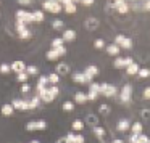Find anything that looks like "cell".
Returning a JSON list of instances; mask_svg holds the SVG:
<instances>
[{
	"label": "cell",
	"mask_w": 150,
	"mask_h": 143,
	"mask_svg": "<svg viewBox=\"0 0 150 143\" xmlns=\"http://www.w3.org/2000/svg\"><path fill=\"white\" fill-rule=\"evenodd\" d=\"M132 58H129V56H127V58H120V56H118L116 60H115V63H113V66L116 69H123V68H127V66L129 64H132Z\"/></svg>",
	"instance_id": "10"
},
{
	"label": "cell",
	"mask_w": 150,
	"mask_h": 143,
	"mask_svg": "<svg viewBox=\"0 0 150 143\" xmlns=\"http://www.w3.org/2000/svg\"><path fill=\"white\" fill-rule=\"evenodd\" d=\"M84 74L87 76L89 79H94L95 76L98 74V68H97V66H87V68H86V71H84Z\"/></svg>",
	"instance_id": "19"
},
{
	"label": "cell",
	"mask_w": 150,
	"mask_h": 143,
	"mask_svg": "<svg viewBox=\"0 0 150 143\" xmlns=\"http://www.w3.org/2000/svg\"><path fill=\"white\" fill-rule=\"evenodd\" d=\"M21 92H23V93H29L31 92V87H29V84H23V87H21Z\"/></svg>",
	"instance_id": "46"
},
{
	"label": "cell",
	"mask_w": 150,
	"mask_h": 143,
	"mask_svg": "<svg viewBox=\"0 0 150 143\" xmlns=\"http://www.w3.org/2000/svg\"><path fill=\"white\" fill-rule=\"evenodd\" d=\"M95 0H81V4L86 5V7H91V5H94Z\"/></svg>",
	"instance_id": "47"
},
{
	"label": "cell",
	"mask_w": 150,
	"mask_h": 143,
	"mask_svg": "<svg viewBox=\"0 0 150 143\" xmlns=\"http://www.w3.org/2000/svg\"><path fill=\"white\" fill-rule=\"evenodd\" d=\"M63 10L66 11L68 15H74L76 13V4H68V5H63Z\"/></svg>",
	"instance_id": "29"
},
{
	"label": "cell",
	"mask_w": 150,
	"mask_h": 143,
	"mask_svg": "<svg viewBox=\"0 0 150 143\" xmlns=\"http://www.w3.org/2000/svg\"><path fill=\"white\" fill-rule=\"evenodd\" d=\"M26 29H28V24L21 23V21H16V32H18V34L24 32V31H26Z\"/></svg>",
	"instance_id": "39"
},
{
	"label": "cell",
	"mask_w": 150,
	"mask_h": 143,
	"mask_svg": "<svg viewBox=\"0 0 150 143\" xmlns=\"http://www.w3.org/2000/svg\"><path fill=\"white\" fill-rule=\"evenodd\" d=\"M57 143H69V142H68V140H66V137H63V138H60V140H58V142H57Z\"/></svg>",
	"instance_id": "51"
},
{
	"label": "cell",
	"mask_w": 150,
	"mask_h": 143,
	"mask_svg": "<svg viewBox=\"0 0 150 143\" xmlns=\"http://www.w3.org/2000/svg\"><path fill=\"white\" fill-rule=\"evenodd\" d=\"M118 90L115 85L111 84H100V95H103V97L107 98H111V97H116Z\"/></svg>",
	"instance_id": "3"
},
{
	"label": "cell",
	"mask_w": 150,
	"mask_h": 143,
	"mask_svg": "<svg viewBox=\"0 0 150 143\" xmlns=\"http://www.w3.org/2000/svg\"><path fill=\"white\" fill-rule=\"evenodd\" d=\"M111 8L118 10V13H121V15H126L127 11H129V7H127L126 0H115L113 5H111Z\"/></svg>",
	"instance_id": "9"
},
{
	"label": "cell",
	"mask_w": 150,
	"mask_h": 143,
	"mask_svg": "<svg viewBox=\"0 0 150 143\" xmlns=\"http://www.w3.org/2000/svg\"><path fill=\"white\" fill-rule=\"evenodd\" d=\"M44 20H45V15H44V11L37 10V11H34V13H33V21H34V23H42Z\"/></svg>",
	"instance_id": "22"
},
{
	"label": "cell",
	"mask_w": 150,
	"mask_h": 143,
	"mask_svg": "<svg viewBox=\"0 0 150 143\" xmlns=\"http://www.w3.org/2000/svg\"><path fill=\"white\" fill-rule=\"evenodd\" d=\"M100 113H103V114L108 113V106H107V104H102V106H100Z\"/></svg>",
	"instance_id": "49"
},
{
	"label": "cell",
	"mask_w": 150,
	"mask_h": 143,
	"mask_svg": "<svg viewBox=\"0 0 150 143\" xmlns=\"http://www.w3.org/2000/svg\"><path fill=\"white\" fill-rule=\"evenodd\" d=\"M113 143H124V142H123V140H120V138H118V140H115Z\"/></svg>",
	"instance_id": "53"
},
{
	"label": "cell",
	"mask_w": 150,
	"mask_h": 143,
	"mask_svg": "<svg viewBox=\"0 0 150 143\" xmlns=\"http://www.w3.org/2000/svg\"><path fill=\"white\" fill-rule=\"evenodd\" d=\"M131 132H132V135H140V133H142V124L134 122L132 125H131Z\"/></svg>",
	"instance_id": "26"
},
{
	"label": "cell",
	"mask_w": 150,
	"mask_h": 143,
	"mask_svg": "<svg viewBox=\"0 0 150 143\" xmlns=\"http://www.w3.org/2000/svg\"><path fill=\"white\" fill-rule=\"evenodd\" d=\"M15 15H16V21H21V23H24V24L34 23L33 21V13H28L26 10H18Z\"/></svg>",
	"instance_id": "6"
},
{
	"label": "cell",
	"mask_w": 150,
	"mask_h": 143,
	"mask_svg": "<svg viewBox=\"0 0 150 143\" xmlns=\"http://www.w3.org/2000/svg\"><path fill=\"white\" fill-rule=\"evenodd\" d=\"M39 104H40V98L36 95V97H34L33 100L29 101V109H36V108L39 106Z\"/></svg>",
	"instance_id": "33"
},
{
	"label": "cell",
	"mask_w": 150,
	"mask_h": 143,
	"mask_svg": "<svg viewBox=\"0 0 150 143\" xmlns=\"http://www.w3.org/2000/svg\"><path fill=\"white\" fill-rule=\"evenodd\" d=\"M82 129H84V122L81 119H76L73 122V130H82Z\"/></svg>",
	"instance_id": "37"
},
{
	"label": "cell",
	"mask_w": 150,
	"mask_h": 143,
	"mask_svg": "<svg viewBox=\"0 0 150 143\" xmlns=\"http://www.w3.org/2000/svg\"><path fill=\"white\" fill-rule=\"evenodd\" d=\"M66 140H68L69 143H84L86 142V138L81 135V133L76 135V133H73V132H69L68 135H66Z\"/></svg>",
	"instance_id": "13"
},
{
	"label": "cell",
	"mask_w": 150,
	"mask_h": 143,
	"mask_svg": "<svg viewBox=\"0 0 150 143\" xmlns=\"http://www.w3.org/2000/svg\"><path fill=\"white\" fill-rule=\"evenodd\" d=\"M45 58L49 60V61H55V60H58L60 56H58V53H57V52H55V50H53V48H50L49 52L45 53Z\"/></svg>",
	"instance_id": "28"
},
{
	"label": "cell",
	"mask_w": 150,
	"mask_h": 143,
	"mask_svg": "<svg viewBox=\"0 0 150 143\" xmlns=\"http://www.w3.org/2000/svg\"><path fill=\"white\" fill-rule=\"evenodd\" d=\"M74 101H76V103H79V104L86 103V101H87V95L82 93V92H78V93L74 95Z\"/></svg>",
	"instance_id": "27"
},
{
	"label": "cell",
	"mask_w": 150,
	"mask_h": 143,
	"mask_svg": "<svg viewBox=\"0 0 150 143\" xmlns=\"http://www.w3.org/2000/svg\"><path fill=\"white\" fill-rule=\"evenodd\" d=\"M58 93H60V88L57 87V85H52V87H47L45 90L39 95V98H40V101L50 103V101H53L57 97H58Z\"/></svg>",
	"instance_id": "1"
},
{
	"label": "cell",
	"mask_w": 150,
	"mask_h": 143,
	"mask_svg": "<svg viewBox=\"0 0 150 143\" xmlns=\"http://www.w3.org/2000/svg\"><path fill=\"white\" fill-rule=\"evenodd\" d=\"M94 47H95V48H103V47H105V42H103L102 39H97V40L94 42Z\"/></svg>",
	"instance_id": "43"
},
{
	"label": "cell",
	"mask_w": 150,
	"mask_h": 143,
	"mask_svg": "<svg viewBox=\"0 0 150 143\" xmlns=\"http://www.w3.org/2000/svg\"><path fill=\"white\" fill-rule=\"evenodd\" d=\"M31 37H33V34H31L29 29H26L24 32L20 34V39H23V40H28V39H31Z\"/></svg>",
	"instance_id": "42"
},
{
	"label": "cell",
	"mask_w": 150,
	"mask_h": 143,
	"mask_svg": "<svg viewBox=\"0 0 150 143\" xmlns=\"http://www.w3.org/2000/svg\"><path fill=\"white\" fill-rule=\"evenodd\" d=\"M87 124H89V125H92V127H95L98 124V117L95 116V114H89V116H87Z\"/></svg>",
	"instance_id": "32"
},
{
	"label": "cell",
	"mask_w": 150,
	"mask_h": 143,
	"mask_svg": "<svg viewBox=\"0 0 150 143\" xmlns=\"http://www.w3.org/2000/svg\"><path fill=\"white\" fill-rule=\"evenodd\" d=\"M11 106L15 109H20V111H28L29 109V101L26 100H13L11 101Z\"/></svg>",
	"instance_id": "12"
},
{
	"label": "cell",
	"mask_w": 150,
	"mask_h": 143,
	"mask_svg": "<svg viewBox=\"0 0 150 143\" xmlns=\"http://www.w3.org/2000/svg\"><path fill=\"white\" fill-rule=\"evenodd\" d=\"M137 76H139L140 79H147V77L150 76V69H145V68L139 69V72H137Z\"/></svg>",
	"instance_id": "38"
},
{
	"label": "cell",
	"mask_w": 150,
	"mask_h": 143,
	"mask_svg": "<svg viewBox=\"0 0 150 143\" xmlns=\"http://www.w3.org/2000/svg\"><path fill=\"white\" fill-rule=\"evenodd\" d=\"M62 39L65 40V42H74V40H76V31H73V29H66V31H63Z\"/></svg>",
	"instance_id": "15"
},
{
	"label": "cell",
	"mask_w": 150,
	"mask_h": 143,
	"mask_svg": "<svg viewBox=\"0 0 150 143\" xmlns=\"http://www.w3.org/2000/svg\"><path fill=\"white\" fill-rule=\"evenodd\" d=\"M10 71H11L10 64H7V63H2L0 64V74H8Z\"/></svg>",
	"instance_id": "40"
},
{
	"label": "cell",
	"mask_w": 150,
	"mask_h": 143,
	"mask_svg": "<svg viewBox=\"0 0 150 143\" xmlns=\"http://www.w3.org/2000/svg\"><path fill=\"white\" fill-rule=\"evenodd\" d=\"M94 135L97 137L98 140H103L105 138V129H103V127H100V125H95L94 127Z\"/></svg>",
	"instance_id": "24"
},
{
	"label": "cell",
	"mask_w": 150,
	"mask_h": 143,
	"mask_svg": "<svg viewBox=\"0 0 150 143\" xmlns=\"http://www.w3.org/2000/svg\"><path fill=\"white\" fill-rule=\"evenodd\" d=\"M28 79H29V74H28L26 71H24V72H20V74H16V81L21 82V84H26Z\"/></svg>",
	"instance_id": "31"
},
{
	"label": "cell",
	"mask_w": 150,
	"mask_h": 143,
	"mask_svg": "<svg viewBox=\"0 0 150 143\" xmlns=\"http://www.w3.org/2000/svg\"><path fill=\"white\" fill-rule=\"evenodd\" d=\"M73 82H76V84H91L92 79H89L84 72H74L73 74Z\"/></svg>",
	"instance_id": "11"
},
{
	"label": "cell",
	"mask_w": 150,
	"mask_h": 143,
	"mask_svg": "<svg viewBox=\"0 0 150 143\" xmlns=\"http://www.w3.org/2000/svg\"><path fill=\"white\" fill-rule=\"evenodd\" d=\"M26 72L29 76H37L39 74V69H37V66H26Z\"/></svg>",
	"instance_id": "36"
},
{
	"label": "cell",
	"mask_w": 150,
	"mask_h": 143,
	"mask_svg": "<svg viewBox=\"0 0 150 143\" xmlns=\"http://www.w3.org/2000/svg\"><path fill=\"white\" fill-rule=\"evenodd\" d=\"M91 87H89V93H87V100L94 101L97 100V97L100 95V84H95V82H91Z\"/></svg>",
	"instance_id": "7"
},
{
	"label": "cell",
	"mask_w": 150,
	"mask_h": 143,
	"mask_svg": "<svg viewBox=\"0 0 150 143\" xmlns=\"http://www.w3.org/2000/svg\"><path fill=\"white\" fill-rule=\"evenodd\" d=\"M55 72L58 76H65V74H68V72H69V66L66 64V63H60V64L57 66V71Z\"/></svg>",
	"instance_id": "20"
},
{
	"label": "cell",
	"mask_w": 150,
	"mask_h": 143,
	"mask_svg": "<svg viewBox=\"0 0 150 143\" xmlns=\"http://www.w3.org/2000/svg\"><path fill=\"white\" fill-rule=\"evenodd\" d=\"M144 98H145V100H150V87H147L145 90H144Z\"/></svg>",
	"instance_id": "48"
},
{
	"label": "cell",
	"mask_w": 150,
	"mask_h": 143,
	"mask_svg": "<svg viewBox=\"0 0 150 143\" xmlns=\"http://www.w3.org/2000/svg\"><path fill=\"white\" fill-rule=\"evenodd\" d=\"M0 2H2V0H0Z\"/></svg>",
	"instance_id": "57"
},
{
	"label": "cell",
	"mask_w": 150,
	"mask_h": 143,
	"mask_svg": "<svg viewBox=\"0 0 150 143\" xmlns=\"http://www.w3.org/2000/svg\"><path fill=\"white\" fill-rule=\"evenodd\" d=\"M86 27H87L89 31H94L98 27V21L95 20V18H89V20H86Z\"/></svg>",
	"instance_id": "21"
},
{
	"label": "cell",
	"mask_w": 150,
	"mask_h": 143,
	"mask_svg": "<svg viewBox=\"0 0 150 143\" xmlns=\"http://www.w3.org/2000/svg\"><path fill=\"white\" fill-rule=\"evenodd\" d=\"M31 143H40V142H37V140H33V142H31Z\"/></svg>",
	"instance_id": "55"
},
{
	"label": "cell",
	"mask_w": 150,
	"mask_h": 143,
	"mask_svg": "<svg viewBox=\"0 0 150 143\" xmlns=\"http://www.w3.org/2000/svg\"><path fill=\"white\" fill-rule=\"evenodd\" d=\"M131 95H132V87H131L129 84H126L123 88H121V92H120V100L123 101V103H129Z\"/></svg>",
	"instance_id": "8"
},
{
	"label": "cell",
	"mask_w": 150,
	"mask_h": 143,
	"mask_svg": "<svg viewBox=\"0 0 150 143\" xmlns=\"http://www.w3.org/2000/svg\"><path fill=\"white\" fill-rule=\"evenodd\" d=\"M115 43H116L120 48H132V40H131L129 37L123 36V34L115 37Z\"/></svg>",
	"instance_id": "5"
},
{
	"label": "cell",
	"mask_w": 150,
	"mask_h": 143,
	"mask_svg": "<svg viewBox=\"0 0 150 143\" xmlns=\"http://www.w3.org/2000/svg\"><path fill=\"white\" fill-rule=\"evenodd\" d=\"M139 64H136V63H132V64H129V66H127V68H126V72H127V74H129V76H136L137 74V72H139Z\"/></svg>",
	"instance_id": "25"
},
{
	"label": "cell",
	"mask_w": 150,
	"mask_h": 143,
	"mask_svg": "<svg viewBox=\"0 0 150 143\" xmlns=\"http://www.w3.org/2000/svg\"><path fill=\"white\" fill-rule=\"evenodd\" d=\"M71 2H73V4H76V2H81V0H71Z\"/></svg>",
	"instance_id": "54"
},
{
	"label": "cell",
	"mask_w": 150,
	"mask_h": 143,
	"mask_svg": "<svg viewBox=\"0 0 150 143\" xmlns=\"http://www.w3.org/2000/svg\"><path fill=\"white\" fill-rule=\"evenodd\" d=\"M144 10H150V0H147V2H145V7H144Z\"/></svg>",
	"instance_id": "52"
},
{
	"label": "cell",
	"mask_w": 150,
	"mask_h": 143,
	"mask_svg": "<svg viewBox=\"0 0 150 143\" xmlns=\"http://www.w3.org/2000/svg\"><path fill=\"white\" fill-rule=\"evenodd\" d=\"M149 137L144 135V133H140V135H131V143H149Z\"/></svg>",
	"instance_id": "17"
},
{
	"label": "cell",
	"mask_w": 150,
	"mask_h": 143,
	"mask_svg": "<svg viewBox=\"0 0 150 143\" xmlns=\"http://www.w3.org/2000/svg\"><path fill=\"white\" fill-rule=\"evenodd\" d=\"M129 129H131V124H129V121H127V119H121L120 122H118V125H116L118 132H127Z\"/></svg>",
	"instance_id": "18"
},
{
	"label": "cell",
	"mask_w": 150,
	"mask_h": 143,
	"mask_svg": "<svg viewBox=\"0 0 150 143\" xmlns=\"http://www.w3.org/2000/svg\"><path fill=\"white\" fill-rule=\"evenodd\" d=\"M57 53H58V56H63V55H66V48H65V45L63 47H58V48H53Z\"/></svg>",
	"instance_id": "44"
},
{
	"label": "cell",
	"mask_w": 150,
	"mask_h": 143,
	"mask_svg": "<svg viewBox=\"0 0 150 143\" xmlns=\"http://www.w3.org/2000/svg\"><path fill=\"white\" fill-rule=\"evenodd\" d=\"M24 129H26L28 132L44 130V129H47V122H45V121H31V122H28L26 125H24Z\"/></svg>",
	"instance_id": "4"
},
{
	"label": "cell",
	"mask_w": 150,
	"mask_h": 143,
	"mask_svg": "<svg viewBox=\"0 0 150 143\" xmlns=\"http://www.w3.org/2000/svg\"><path fill=\"white\" fill-rule=\"evenodd\" d=\"M149 143H150V140H149Z\"/></svg>",
	"instance_id": "56"
},
{
	"label": "cell",
	"mask_w": 150,
	"mask_h": 143,
	"mask_svg": "<svg viewBox=\"0 0 150 143\" xmlns=\"http://www.w3.org/2000/svg\"><path fill=\"white\" fill-rule=\"evenodd\" d=\"M63 43H65V40H63L62 37H57V39L52 40V48H58V47H63Z\"/></svg>",
	"instance_id": "34"
},
{
	"label": "cell",
	"mask_w": 150,
	"mask_h": 143,
	"mask_svg": "<svg viewBox=\"0 0 150 143\" xmlns=\"http://www.w3.org/2000/svg\"><path fill=\"white\" fill-rule=\"evenodd\" d=\"M105 50H107V53H108L110 56H118V55H120V50H121V48L116 45V43H110V45L105 47Z\"/></svg>",
	"instance_id": "16"
},
{
	"label": "cell",
	"mask_w": 150,
	"mask_h": 143,
	"mask_svg": "<svg viewBox=\"0 0 150 143\" xmlns=\"http://www.w3.org/2000/svg\"><path fill=\"white\" fill-rule=\"evenodd\" d=\"M10 68H11V71H15L16 74H20V72H24V71H26V64H24L23 61H20V60H18V61H13V63H11Z\"/></svg>",
	"instance_id": "14"
},
{
	"label": "cell",
	"mask_w": 150,
	"mask_h": 143,
	"mask_svg": "<svg viewBox=\"0 0 150 143\" xmlns=\"http://www.w3.org/2000/svg\"><path fill=\"white\" fill-rule=\"evenodd\" d=\"M20 5H23V7H28V5H31V4H34V0H16Z\"/></svg>",
	"instance_id": "45"
},
{
	"label": "cell",
	"mask_w": 150,
	"mask_h": 143,
	"mask_svg": "<svg viewBox=\"0 0 150 143\" xmlns=\"http://www.w3.org/2000/svg\"><path fill=\"white\" fill-rule=\"evenodd\" d=\"M13 113H15V108L11 106V103L10 104H4V106H2V114H4V116L10 117Z\"/></svg>",
	"instance_id": "23"
},
{
	"label": "cell",
	"mask_w": 150,
	"mask_h": 143,
	"mask_svg": "<svg viewBox=\"0 0 150 143\" xmlns=\"http://www.w3.org/2000/svg\"><path fill=\"white\" fill-rule=\"evenodd\" d=\"M47 77H49V84H52V85H57L60 82V76L57 74V72H52V74H49Z\"/></svg>",
	"instance_id": "30"
},
{
	"label": "cell",
	"mask_w": 150,
	"mask_h": 143,
	"mask_svg": "<svg viewBox=\"0 0 150 143\" xmlns=\"http://www.w3.org/2000/svg\"><path fill=\"white\" fill-rule=\"evenodd\" d=\"M52 27L55 31H62L63 29V21L62 20H53L52 21Z\"/></svg>",
	"instance_id": "35"
},
{
	"label": "cell",
	"mask_w": 150,
	"mask_h": 143,
	"mask_svg": "<svg viewBox=\"0 0 150 143\" xmlns=\"http://www.w3.org/2000/svg\"><path fill=\"white\" fill-rule=\"evenodd\" d=\"M53 2H58V4H62V5H68V4H71V0H53Z\"/></svg>",
	"instance_id": "50"
},
{
	"label": "cell",
	"mask_w": 150,
	"mask_h": 143,
	"mask_svg": "<svg viewBox=\"0 0 150 143\" xmlns=\"http://www.w3.org/2000/svg\"><path fill=\"white\" fill-rule=\"evenodd\" d=\"M42 7H44V10L50 11V13H53V15H58L60 11L63 10V5L58 4V2H53V0H44Z\"/></svg>",
	"instance_id": "2"
},
{
	"label": "cell",
	"mask_w": 150,
	"mask_h": 143,
	"mask_svg": "<svg viewBox=\"0 0 150 143\" xmlns=\"http://www.w3.org/2000/svg\"><path fill=\"white\" fill-rule=\"evenodd\" d=\"M62 108H63V111H73L74 109V103L73 101H65Z\"/></svg>",
	"instance_id": "41"
}]
</instances>
